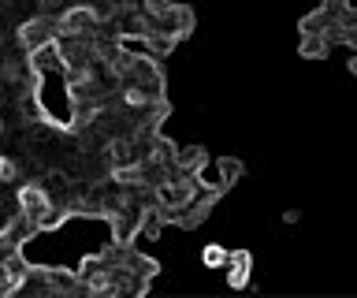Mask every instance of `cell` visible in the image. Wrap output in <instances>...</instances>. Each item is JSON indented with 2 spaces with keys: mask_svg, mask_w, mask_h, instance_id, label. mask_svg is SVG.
I'll return each instance as SVG.
<instances>
[{
  "mask_svg": "<svg viewBox=\"0 0 357 298\" xmlns=\"http://www.w3.org/2000/svg\"><path fill=\"white\" fill-rule=\"evenodd\" d=\"M56 34H60V19H52V15H30V19H22V23H19L15 41L26 52H33V49L56 41Z\"/></svg>",
  "mask_w": 357,
  "mask_h": 298,
  "instance_id": "cell-1",
  "label": "cell"
},
{
  "mask_svg": "<svg viewBox=\"0 0 357 298\" xmlns=\"http://www.w3.org/2000/svg\"><path fill=\"white\" fill-rule=\"evenodd\" d=\"M97 19H100V12H97L93 4L67 8V12L60 15V38H86L89 30L97 27Z\"/></svg>",
  "mask_w": 357,
  "mask_h": 298,
  "instance_id": "cell-2",
  "label": "cell"
},
{
  "mask_svg": "<svg viewBox=\"0 0 357 298\" xmlns=\"http://www.w3.org/2000/svg\"><path fill=\"white\" fill-rule=\"evenodd\" d=\"M15 198H19V209H22V213H30L33 220H38V228H41V220L56 209V198H52L49 191H45V186H38V183L19 186Z\"/></svg>",
  "mask_w": 357,
  "mask_h": 298,
  "instance_id": "cell-3",
  "label": "cell"
},
{
  "mask_svg": "<svg viewBox=\"0 0 357 298\" xmlns=\"http://www.w3.org/2000/svg\"><path fill=\"white\" fill-rule=\"evenodd\" d=\"M250 269H253L250 250H231V258H227V287H234V291L250 287Z\"/></svg>",
  "mask_w": 357,
  "mask_h": 298,
  "instance_id": "cell-4",
  "label": "cell"
},
{
  "mask_svg": "<svg viewBox=\"0 0 357 298\" xmlns=\"http://www.w3.org/2000/svg\"><path fill=\"white\" fill-rule=\"evenodd\" d=\"M26 71L30 68H22L19 60H0V86H19Z\"/></svg>",
  "mask_w": 357,
  "mask_h": 298,
  "instance_id": "cell-5",
  "label": "cell"
},
{
  "mask_svg": "<svg viewBox=\"0 0 357 298\" xmlns=\"http://www.w3.org/2000/svg\"><path fill=\"white\" fill-rule=\"evenodd\" d=\"M227 258H231V250L216 246V242L201 250V261H205V269H227Z\"/></svg>",
  "mask_w": 357,
  "mask_h": 298,
  "instance_id": "cell-6",
  "label": "cell"
},
{
  "mask_svg": "<svg viewBox=\"0 0 357 298\" xmlns=\"http://www.w3.org/2000/svg\"><path fill=\"white\" fill-rule=\"evenodd\" d=\"M15 175H19V164L11 161V157H4V153H0V186H4V183H11Z\"/></svg>",
  "mask_w": 357,
  "mask_h": 298,
  "instance_id": "cell-7",
  "label": "cell"
},
{
  "mask_svg": "<svg viewBox=\"0 0 357 298\" xmlns=\"http://www.w3.org/2000/svg\"><path fill=\"white\" fill-rule=\"evenodd\" d=\"M298 220H301V213H298V209H287V213H283V224H287V228H294Z\"/></svg>",
  "mask_w": 357,
  "mask_h": 298,
  "instance_id": "cell-8",
  "label": "cell"
},
{
  "mask_svg": "<svg viewBox=\"0 0 357 298\" xmlns=\"http://www.w3.org/2000/svg\"><path fill=\"white\" fill-rule=\"evenodd\" d=\"M346 71H350V75H357V52H354L350 60H346Z\"/></svg>",
  "mask_w": 357,
  "mask_h": 298,
  "instance_id": "cell-9",
  "label": "cell"
},
{
  "mask_svg": "<svg viewBox=\"0 0 357 298\" xmlns=\"http://www.w3.org/2000/svg\"><path fill=\"white\" fill-rule=\"evenodd\" d=\"M0 135H4V119H0Z\"/></svg>",
  "mask_w": 357,
  "mask_h": 298,
  "instance_id": "cell-10",
  "label": "cell"
}]
</instances>
